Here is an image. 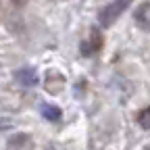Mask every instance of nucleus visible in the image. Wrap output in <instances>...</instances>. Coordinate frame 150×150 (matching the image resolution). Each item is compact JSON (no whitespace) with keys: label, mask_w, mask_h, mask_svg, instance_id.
Listing matches in <instances>:
<instances>
[{"label":"nucleus","mask_w":150,"mask_h":150,"mask_svg":"<svg viewBox=\"0 0 150 150\" xmlns=\"http://www.w3.org/2000/svg\"><path fill=\"white\" fill-rule=\"evenodd\" d=\"M100 46H102V35L98 33V29H94L92 31V42H83L81 44V54L90 56V54H94L96 50H100Z\"/></svg>","instance_id":"7ed1b4c3"},{"label":"nucleus","mask_w":150,"mask_h":150,"mask_svg":"<svg viewBox=\"0 0 150 150\" xmlns=\"http://www.w3.org/2000/svg\"><path fill=\"white\" fill-rule=\"evenodd\" d=\"M138 123H140V127L142 129H150V106L148 108H144L142 112H140V115H138Z\"/></svg>","instance_id":"0eeeda50"},{"label":"nucleus","mask_w":150,"mask_h":150,"mask_svg":"<svg viewBox=\"0 0 150 150\" xmlns=\"http://www.w3.org/2000/svg\"><path fill=\"white\" fill-rule=\"evenodd\" d=\"M42 115H44V119H48V121H59V119H61V108L54 106V104H44V106H42Z\"/></svg>","instance_id":"39448f33"},{"label":"nucleus","mask_w":150,"mask_h":150,"mask_svg":"<svg viewBox=\"0 0 150 150\" xmlns=\"http://www.w3.org/2000/svg\"><path fill=\"white\" fill-rule=\"evenodd\" d=\"M148 8H150V4H148V2L140 4V8L136 11V17H134V19H136V23H138V25H142V29H146V31H150V23L146 21V15H148L146 11H148Z\"/></svg>","instance_id":"20e7f679"},{"label":"nucleus","mask_w":150,"mask_h":150,"mask_svg":"<svg viewBox=\"0 0 150 150\" xmlns=\"http://www.w3.org/2000/svg\"><path fill=\"white\" fill-rule=\"evenodd\" d=\"M129 4H131V0H112L110 4H106V6L100 11V15H98L100 25H102V27H110V25L129 8Z\"/></svg>","instance_id":"f257e3e1"},{"label":"nucleus","mask_w":150,"mask_h":150,"mask_svg":"<svg viewBox=\"0 0 150 150\" xmlns=\"http://www.w3.org/2000/svg\"><path fill=\"white\" fill-rule=\"evenodd\" d=\"M13 123L8 121V119H0V131H2V127H11Z\"/></svg>","instance_id":"6e6552de"},{"label":"nucleus","mask_w":150,"mask_h":150,"mask_svg":"<svg viewBox=\"0 0 150 150\" xmlns=\"http://www.w3.org/2000/svg\"><path fill=\"white\" fill-rule=\"evenodd\" d=\"M15 79L21 83V86H25V88H33V86H38V73H35V69H31V67H21V69H17L15 71Z\"/></svg>","instance_id":"f03ea898"},{"label":"nucleus","mask_w":150,"mask_h":150,"mask_svg":"<svg viewBox=\"0 0 150 150\" xmlns=\"http://www.w3.org/2000/svg\"><path fill=\"white\" fill-rule=\"evenodd\" d=\"M25 144H29V136H25V134H17V136H13V138L8 140L11 150H13V148H23Z\"/></svg>","instance_id":"423d86ee"},{"label":"nucleus","mask_w":150,"mask_h":150,"mask_svg":"<svg viewBox=\"0 0 150 150\" xmlns=\"http://www.w3.org/2000/svg\"><path fill=\"white\" fill-rule=\"evenodd\" d=\"M144 150H150V144H146V148H144Z\"/></svg>","instance_id":"1a4fd4ad"}]
</instances>
